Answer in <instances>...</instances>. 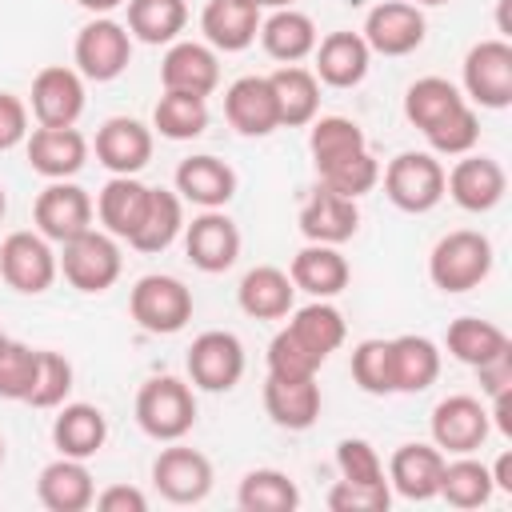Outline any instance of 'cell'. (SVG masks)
Listing matches in <instances>:
<instances>
[{
	"mask_svg": "<svg viewBox=\"0 0 512 512\" xmlns=\"http://www.w3.org/2000/svg\"><path fill=\"white\" fill-rule=\"evenodd\" d=\"M492 240L484 232L472 228H456L448 236L436 240L432 256H428V276L440 292L456 296V292H472L488 280L492 272Z\"/></svg>",
	"mask_w": 512,
	"mask_h": 512,
	"instance_id": "6da1fadb",
	"label": "cell"
},
{
	"mask_svg": "<svg viewBox=\"0 0 512 512\" xmlns=\"http://www.w3.org/2000/svg\"><path fill=\"white\" fill-rule=\"evenodd\" d=\"M136 424L152 440H180L196 424V396L180 376H152L136 392Z\"/></svg>",
	"mask_w": 512,
	"mask_h": 512,
	"instance_id": "7a4b0ae2",
	"label": "cell"
},
{
	"mask_svg": "<svg viewBox=\"0 0 512 512\" xmlns=\"http://www.w3.org/2000/svg\"><path fill=\"white\" fill-rule=\"evenodd\" d=\"M128 312L144 332L172 336L192 320V288L176 276H164V272L140 276L128 292Z\"/></svg>",
	"mask_w": 512,
	"mask_h": 512,
	"instance_id": "3957f363",
	"label": "cell"
},
{
	"mask_svg": "<svg viewBox=\"0 0 512 512\" xmlns=\"http://www.w3.org/2000/svg\"><path fill=\"white\" fill-rule=\"evenodd\" d=\"M56 260H60L64 280L84 296L108 292L120 280V264H124L120 248H116V236L112 232H96V228H88L76 240H68Z\"/></svg>",
	"mask_w": 512,
	"mask_h": 512,
	"instance_id": "277c9868",
	"label": "cell"
},
{
	"mask_svg": "<svg viewBox=\"0 0 512 512\" xmlns=\"http://www.w3.org/2000/svg\"><path fill=\"white\" fill-rule=\"evenodd\" d=\"M384 192L400 212H432L444 200V164L432 152H400L384 168Z\"/></svg>",
	"mask_w": 512,
	"mask_h": 512,
	"instance_id": "5b68a950",
	"label": "cell"
},
{
	"mask_svg": "<svg viewBox=\"0 0 512 512\" xmlns=\"http://www.w3.org/2000/svg\"><path fill=\"white\" fill-rule=\"evenodd\" d=\"M464 100L480 108H508L512 104V44L504 36L480 40L464 56Z\"/></svg>",
	"mask_w": 512,
	"mask_h": 512,
	"instance_id": "8992f818",
	"label": "cell"
},
{
	"mask_svg": "<svg viewBox=\"0 0 512 512\" xmlns=\"http://www.w3.org/2000/svg\"><path fill=\"white\" fill-rule=\"evenodd\" d=\"M60 272V260L52 252V240L40 232H8L0 244V276L8 288L24 296H40L52 288Z\"/></svg>",
	"mask_w": 512,
	"mask_h": 512,
	"instance_id": "52a82bcc",
	"label": "cell"
},
{
	"mask_svg": "<svg viewBox=\"0 0 512 512\" xmlns=\"http://www.w3.org/2000/svg\"><path fill=\"white\" fill-rule=\"evenodd\" d=\"M72 56H76V72L80 76H88L96 84H108V80H116L128 68V60H132V36H128V28L120 20L96 16V20H88L76 32Z\"/></svg>",
	"mask_w": 512,
	"mask_h": 512,
	"instance_id": "ba28073f",
	"label": "cell"
},
{
	"mask_svg": "<svg viewBox=\"0 0 512 512\" xmlns=\"http://www.w3.org/2000/svg\"><path fill=\"white\" fill-rule=\"evenodd\" d=\"M188 380L204 392H228L240 384L244 376V344L236 332L224 328H208L192 340L188 348Z\"/></svg>",
	"mask_w": 512,
	"mask_h": 512,
	"instance_id": "9c48e42d",
	"label": "cell"
},
{
	"mask_svg": "<svg viewBox=\"0 0 512 512\" xmlns=\"http://www.w3.org/2000/svg\"><path fill=\"white\" fill-rule=\"evenodd\" d=\"M92 212H96L92 196L72 180H52L32 204L36 232L48 236L52 244H68L80 232H88L92 228Z\"/></svg>",
	"mask_w": 512,
	"mask_h": 512,
	"instance_id": "30bf717a",
	"label": "cell"
},
{
	"mask_svg": "<svg viewBox=\"0 0 512 512\" xmlns=\"http://www.w3.org/2000/svg\"><path fill=\"white\" fill-rule=\"evenodd\" d=\"M364 44L380 56H408L424 44L428 20L412 0H384L364 16Z\"/></svg>",
	"mask_w": 512,
	"mask_h": 512,
	"instance_id": "8fae6325",
	"label": "cell"
},
{
	"mask_svg": "<svg viewBox=\"0 0 512 512\" xmlns=\"http://www.w3.org/2000/svg\"><path fill=\"white\" fill-rule=\"evenodd\" d=\"M212 480V460L176 440L172 448H160V456L152 460V484L172 504H200L212 492Z\"/></svg>",
	"mask_w": 512,
	"mask_h": 512,
	"instance_id": "7c38bea8",
	"label": "cell"
},
{
	"mask_svg": "<svg viewBox=\"0 0 512 512\" xmlns=\"http://www.w3.org/2000/svg\"><path fill=\"white\" fill-rule=\"evenodd\" d=\"M492 432V420H488V408L468 396V392H456V396H444L436 408H432V444L440 452H452V456H464V452H476Z\"/></svg>",
	"mask_w": 512,
	"mask_h": 512,
	"instance_id": "4fadbf2b",
	"label": "cell"
},
{
	"mask_svg": "<svg viewBox=\"0 0 512 512\" xmlns=\"http://www.w3.org/2000/svg\"><path fill=\"white\" fill-rule=\"evenodd\" d=\"M184 252L192 260V268H200L208 276L228 272L240 256V228L220 208H204L192 224H184Z\"/></svg>",
	"mask_w": 512,
	"mask_h": 512,
	"instance_id": "5bb4252c",
	"label": "cell"
},
{
	"mask_svg": "<svg viewBox=\"0 0 512 512\" xmlns=\"http://www.w3.org/2000/svg\"><path fill=\"white\" fill-rule=\"evenodd\" d=\"M84 112V80L76 68L48 64L32 80V116L44 128H72Z\"/></svg>",
	"mask_w": 512,
	"mask_h": 512,
	"instance_id": "9a60e30c",
	"label": "cell"
},
{
	"mask_svg": "<svg viewBox=\"0 0 512 512\" xmlns=\"http://www.w3.org/2000/svg\"><path fill=\"white\" fill-rule=\"evenodd\" d=\"M444 192L464 208V212H492L504 192H508V176L492 156H472L464 152L452 172H444Z\"/></svg>",
	"mask_w": 512,
	"mask_h": 512,
	"instance_id": "2e32d148",
	"label": "cell"
},
{
	"mask_svg": "<svg viewBox=\"0 0 512 512\" xmlns=\"http://www.w3.org/2000/svg\"><path fill=\"white\" fill-rule=\"evenodd\" d=\"M160 84H164V92L212 96L216 84H220L216 48H208L200 40H172L164 60H160Z\"/></svg>",
	"mask_w": 512,
	"mask_h": 512,
	"instance_id": "e0dca14e",
	"label": "cell"
},
{
	"mask_svg": "<svg viewBox=\"0 0 512 512\" xmlns=\"http://www.w3.org/2000/svg\"><path fill=\"white\" fill-rule=\"evenodd\" d=\"M96 160L112 176H136L152 160V128L132 116H112L96 128Z\"/></svg>",
	"mask_w": 512,
	"mask_h": 512,
	"instance_id": "ac0fdd59",
	"label": "cell"
},
{
	"mask_svg": "<svg viewBox=\"0 0 512 512\" xmlns=\"http://www.w3.org/2000/svg\"><path fill=\"white\" fill-rule=\"evenodd\" d=\"M224 116L240 136H268L280 128L276 92L268 76H240L224 92Z\"/></svg>",
	"mask_w": 512,
	"mask_h": 512,
	"instance_id": "d6986e66",
	"label": "cell"
},
{
	"mask_svg": "<svg viewBox=\"0 0 512 512\" xmlns=\"http://www.w3.org/2000/svg\"><path fill=\"white\" fill-rule=\"evenodd\" d=\"M24 148H28L32 172H40L44 180H68L88 160V140H84V132L76 124L72 128H44L40 124V128L28 132Z\"/></svg>",
	"mask_w": 512,
	"mask_h": 512,
	"instance_id": "ffe728a7",
	"label": "cell"
},
{
	"mask_svg": "<svg viewBox=\"0 0 512 512\" xmlns=\"http://www.w3.org/2000/svg\"><path fill=\"white\" fill-rule=\"evenodd\" d=\"M356 228H360L356 200H348V196L316 184L312 196L300 208V232L308 236V244H336L340 248L344 240L356 236Z\"/></svg>",
	"mask_w": 512,
	"mask_h": 512,
	"instance_id": "44dd1931",
	"label": "cell"
},
{
	"mask_svg": "<svg viewBox=\"0 0 512 512\" xmlns=\"http://www.w3.org/2000/svg\"><path fill=\"white\" fill-rule=\"evenodd\" d=\"M264 412L276 428L304 432L320 416V384L316 376H272L264 380Z\"/></svg>",
	"mask_w": 512,
	"mask_h": 512,
	"instance_id": "7402d4cb",
	"label": "cell"
},
{
	"mask_svg": "<svg viewBox=\"0 0 512 512\" xmlns=\"http://www.w3.org/2000/svg\"><path fill=\"white\" fill-rule=\"evenodd\" d=\"M312 56H316L312 72L328 88H356L372 64V48L364 44L360 32H328L324 40H316Z\"/></svg>",
	"mask_w": 512,
	"mask_h": 512,
	"instance_id": "603a6c76",
	"label": "cell"
},
{
	"mask_svg": "<svg viewBox=\"0 0 512 512\" xmlns=\"http://www.w3.org/2000/svg\"><path fill=\"white\" fill-rule=\"evenodd\" d=\"M36 496H40V504L48 512H84L96 500V484H92V472H88L84 460L60 456V460L40 468Z\"/></svg>",
	"mask_w": 512,
	"mask_h": 512,
	"instance_id": "cb8c5ba5",
	"label": "cell"
},
{
	"mask_svg": "<svg viewBox=\"0 0 512 512\" xmlns=\"http://www.w3.org/2000/svg\"><path fill=\"white\" fill-rule=\"evenodd\" d=\"M444 460L448 456L436 444H400L388 460V484L404 500H432L440 492Z\"/></svg>",
	"mask_w": 512,
	"mask_h": 512,
	"instance_id": "d4e9b609",
	"label": "cell"
},
{
	"mask_svg": "<svg viewBox=\"0 0 512 512\" xmlns=\"http://www.w3.org/2000/svg\"><path fill=\"white\" fill-rule=\"evenodd\" d=\"M288 276H292V284H296L300 292H308L312 300H332V296H340V292L348 288L352 268H348V260L340 256L336 244H308V248H300V252L292 256Z\"/></svg>",
	"mask_w": 512,
	"mask_h": 512,
	"instance_id": "484cf974",
	"label": "cell"
},
{
	"mask_svg": "<svg viewBox=\"0 0 512 512\" xmlns=\"http://www.w3.org/2000/svg\"><path fill=\"white\" fill-rule=\"evenodd\" d=\"M236 300L252 320H284L296 304V284L284 268L256 264V268L244 272V280L236 288Z\"/></svg>",
	"mask_w": 512,
	"mask_h": 512,
	"instance_id": "4316f807",
	"label": "cell"
},
{
	"mask_svg": "<svg viewBox=\"0 0 512 512\" xmlns=\"http://www.w3.org/2000/svg\"><path fill=\"white\" fill-rule=\"evenodd\" d=\"M200 32L216 52H244L260 32V8L248 0H208L200 12Z\"/></svg>",
	"mask_w": 512,
	"mask_h": 512,
	"instance_id": "83f0119b",
	"label": "cell"
},
{
	"mask_svg": "<svg viewBox=\"0 0 512 512\" xmlns=\"http://www.w3.org/2000/svg\"><path fill=\"white\" fill-rule=\"evenodd\" d=\"M176 196L200 208H224L236 196V172L208 152L188 156L176 168Z\"/></svg>",
	"mask_w": 512,
	"mask_h": 512,
	"instance_id": "f1b7e54d",
	"label": "cell"
},
{
	"mask_svg": "<svg viewBox=\"0 0 512 512\" xmlns=\"http://www.w3.org/2000/svg\"><path fill=\"white\" fill-rule=\"evenodd\" d=\"M256 36H260L264 52L272 60H280V64H296V60L312 56V48L320 40L312 16L300 12V8H272V16L260 20V32Z\"/></svg>",
	"mask_w": 512,
	"mask_h": 512,
	"instance_id": "f546056e",
	"label": "cell"
},
{
	"mask_svg": "<svg viewBox=\"0 0 512 512\" xmlns=\"http://www.w3.org/2000/svg\"><path fill=\"white\" fill-rule=\"evenodd\" d=\"M268 80H272V92H276L280 128H300V124L316 120V108H320V80H316V72H308L300 64H280Z\"/></svg>",
	"mask_w": 512,
	"mask_h": 512,
	"instance_id": "4dcf8cb0",
	"label": "cell"
},
{
	"mask_svg": "<svg viewBox=\"0 0 512 512\" xmlns=\"http://www.w3.org/2000/svg\"><path fill=\"white\" fill-rule=\"evenodd\" d=\"M108 440V420L96 404H64L56 424H52V444L60 448V456H76L88 460L104 448Z\"/></svg>",
	"mask_w": 512,
	"mask_h": 512,
	"instance_id": "1f68e13d",
	"label": "cell"
},
{
	"mask_svg": "<svg viewBox=\"0 0 512 512\" xmlns=\"http://www.w3.org/2000/svg\"><path fill=\"white\" fill-rule=\"evenodd\" d=\"M148 192H152V188L140 184L136 176H112V180L100 188V196H96V216H100L104 232L128 240V236L136 232L144 208H148Z\"/></svg>",
	"mask_w": 512,
	"mask_h": 512,
	"instance_id": "d6a6232c",
	"label": "cell"
},
{
	"mask_svg": "<svg viewBox=\"0 0 512 512\" xmlns=\"http://www.w3.org/2000/svg\"><path fill=\"white\" fill-rule=\"evenodd\" d=\"M180 232H184V200L168 188H152L148 208H144L136 232L128 236V244L136 252H164Z\"/></svg>",
	"mask_w": 512,
	"mask_h": 512,
	"instance_id": "836d02e7",
	"label": "cell"
},
{
	"mask_svg": "<svg viewBox=\"0 0 512 512\" xmlns=\"http://www.w3.org/2000/svg\"><path fill=\"white\" fill-rule=\"evenodd\" d=\"M392 344V380H396V392H424L436 384L440 376V348L428 340V336H396L388 340Z\"/></svg>",
	"mask_w": 512,
	"mask_h": 512,
	"instance_id": "e575fe53",
	"label": "cell"
},
{
	"mask_svg": "<svg viewBox=\"0 0 512 512\" xmlns=\"http://www.w3.org/2000/svg\"><path fill=\"white\" fill-rule=\"evenodd\" d=\"M444 344L468 368H476V364H484V360H492V356H500V352L512 348L508 332L496 328L492 320H480V316H456L448 324V332H444Z\"/></svg>",
	"mask_w": 512,
	"mask_h": 512,
	"instance_id": "d590c367",
	"label": "cell"
},
{
	"mask_svg": "<svg viewBox=\"0 0 512 512\" xmlns=\"http://www.w3.org/2000/svg\"><path fill=\"white\" fill-rule=\"evenodd\" d=\"M492 492H496L492 472H488V464H480L472 452H464V456H456V460H444L440 492H436V496H444L452 508H480V504L492 500Z\"/></svg>",
	"mask_w": 512,
	"mask_h": 512,
	"instance_id": "8d00e7d4",
	"label": "cell"
},
{
	"mask_svg": "<svg viewBox=\"0 0 512 512\" xmlns=\"http://www.w3.org/2000/svg\"><path fill=\"white\" fill-rule=\"evenodd\" d=\"M188 24L184 0H128V36L144 44H172Z\"/></svg>",
	"mask_w": 512,
	"mask_h": 512,
	"instance_id": "74e56055",
	"label": "cell"
},
{
	"mask_svg": "<svg viewBox=\"0 0 512 512\" xmlns=\"http://www.w3.org/2000/svg\"><path fill=\"white\" fill-rule=\"evenodd\" d=\"M464 104V92L452 84V80H444V76H420L416 84H408V92H404V116H408V124L412 128H420V132H428L432 124H440L448 112H456Z\"/></svg>",
	"mask_w": 512,
	"mask_h": 512,
	"instance_id": "f35d334b",
	"label": "cell"
},
{
	"mask_svg": "<svg viewBox=\"0 0 512 512\" xmlns=\"http://www.w3.org/2000/svg\"><path fill=\"white\" fill-rule=\"evenodd\" d=\"M364 148H368L364 128L348 116H320L308 132V152H312L316 172H324V168H332V164H340V160H348Z\"/></svg>",
	"mask_w": 512,
	"mask_h": 512,
	"instance_id": "ab89813d",
	"label": "cell"
},
{
	"mask_svg": "<svg viewBox=\"0 0 512 512\" xmlns=\"http://www.w3.org/2000/svg\"><path fill=\"white\" fill-rule=\"evenodd\" d=\"M236 504L244 512H292L300 504V488L280 468H252L236 488Z\"/></svg>",
	"mask_w": 512,
	"mask_h": 512,
	"instance_id": "60d3db41",
	"label": "cell"
},
{
	"mask_svg": "<svg viewBox=\"0 0 512 512\" xmlns=\"http://www.w3.org/2000/svg\"><path fill=\"white\" fill-rule=\"evenodd\" d=\"M152 128L168 140H192L208 128V96L192 92H164L152 108Z\"/></svg>",
	"mask_w": 512,
	"mask_h": 512,
	"instance_id": "b9f144b4",
	"label": "cell"
},
{
	"mask_svg": "<svg viewBox=\"0 0 512 512\" xmlns=\"http://www.w3.org/2000/svg\"><path fill=\"white\" fill-rule=\"evenodd\" d=\"M288 328H292L316 356H324V360H328V352H336V348L344 344V332H348L340 308H332L328 300H312V304H304V308H292Z\"/></svg>",
	"mask_w": 512,
	"mask_h": 512,
	"instance_id": "7bdbcfd3",
	"label": "cell"
},
{
	"mask_svg": "<svg viewBox=\"0 0 512 512\" xmlns=\"http://www.w3.org/2000/svg\"><path fill=\"white\" fill-rule=\"evenodd\" d=\"M68 392H72V364L52 348H36V372L24 400L32 408H60Z\"/></svg>",
	"mask_w": 512,
	"mask_h": 512,
	"instance_id": "ee69618b",
	"label": "cell"
},
{
	"mask_svg": "<svg viewBox=\"0 0 512 512\" xmlns=\"http://www.w3.org/2000/svg\"><path fill=\"white\" fill-rule=\"evenodd\" d=\"M352 380L368 396H392L396 392V380H392V344L388 340H360L352 348Z\"/></svg>",
	"mask_w": 512,
	"mask_h": 512,
	"instance_id": "f6af8a7d",
	"label": "cell"
},
{
	"mask_svg": "<svg viewBox=\"0 0 512 512\" xmlns=\"http://www.w3.org/2000/svg\"><path fill=\"white\" fill-rule=\"evenodd\" d=\"M424 140L432 144L436 156H464V152H472L476 140H480V116H476V108L464 100L456 112H448L440 124H432L424 132Z\"/></svg>",
	"mask_w": 512,
	"mask_h": 512,
	"instance_id": "bcb514c9",
	"label": "cell"
},
{
	"mask_svg": "<svg viewBox=\"0 0 512 512\" xmlns=\"http://www.w3.org/2000/svg\"><path fill=\"white\" fill-rule=\"evenodd\" d=\"M376 180H380V164H376V156L368 148L320 172V184L332 188V192H340V196H348V200H360L364 192H372Z\"/></svg>",
	"mask_w": 512,
	"mask_h": 512,
	"instance_id": "7dc6e473",
	"label": "cell"
},
{
	"mask_svg": "<svg viewBox=\"0 0 512 512\" xmlns=\"http://www.w3.org/2000/svg\"><path fill=\"white\" fill-rule=\"evenodd\" d=\"M320 364H324V356H316L288 324L268 344V372L272 376H316Z\"/></svg>",
	"mask_w": 512,
	"mask_h": 512,
	"instance_id": "c3c4849f",
	"label": "cell"
},
{
	"mask_svg": "<svg viewBox=\"0 0 512 512\" xmlns=\"http://www.w3.org/2000/svg\"><path fill=\"white\" fill-rule=\"evenodd\" d=\"M36 372V348L20 340H4L0 348V400H24Z\"/></svg>",
	"mask_w": 512,
	"mask_h": 512,
	"instance_id": "681fc988",
	"label": "cell"
},
{
	"mask_svg": "<svg viewBox=\"0 0 512 512\" xmlns=\"http://www.w3.org/2000/svg\"><path fill=\"white\" fill-rule=\"evenodd\" d=\"M336 468H340V480H352V484H388L376 448L360 436H348L336 444Z\"/></svg>",
	"mask_w": 512,
	"mask_h": 512,
	"instance_id": "f907efd6",
	"label": "cell"
},
{
	"mask_svg": "<svg viewBox=\"0 0 512 512\" xmlns=\"http://www.w3.org/2000/svg\"><path fill=\"white\" fill-rule=\"evenodd\" d=\"M392 504V488L388 484H352V480H336L328 488V508L332 512H384Z\"/></svg>",
	"mask_w": 512,
	"mask_h": 512,
	"instance_id": "816d5d0a",
	"label": "cell"
},
{
	"mask_svg": "<svg viewBox=\"0 0 512 512\" xmlns=\"http://www.w3.org/2000/svg\"><path fill=\"white\" fill-rule=\"evenodd\" d=\"M28 140V104L12 92H0V152Z\"/></svg>",
	"mask_w": 512,
	"mask_h": 512,
	"instance_id": "f5cc1de1",
	"label": "cell"
},
{
	"mask_svg": "<svg viewBox=\"0 0 512 512\" xmlns=\"http://www.w3.org/2000/svg\"><path fill=\"white\" fill-rule=\"evenodd\" d=\"M92 504L100 512H148V496L132 484H108L104 492H96Z\"/></svg>",
	"mask_w": 512,
	"mask_h": 512,
	"instance_id": "db71d44e",
	"label": "cell"
},
{
	"mask_svg": "<svg viewBox=\"0 0 512 512\" xmlns=\"http://www.w3.org/2000/svg\"><path fill=\"white\" fill-rule=\"evenodd\" d=\"M476 376H480V392L484 396L508 392L512 388V348L500 352V356H492V360H484V364H476Z\"/></svg>",
	"mask_w": 512,
	"mask_h": 512,
	"instance_id": "11a10c76",
	"label": "cell"
},
{
	"mask_svg": "<svg viewBox=\"0 0 512 512\" xmlns=\"http://www.w3.org/2000/svg\"><path fill=\"white\" fill-rule=\"evenodd\" d=\"M488 420L500 428V436H512V388L492 396V408H488Z\"/></svg>",
	"mask_w": 512,
	"mask_h": 512,
	"instance_id": "9f6ffc18",
	"label": "cell"
},
{
	"mask_svg": "<svg viewBox=\"0 0 512 512\" xmlns=\"http://www.w3.org/2000/svg\"><path fill=\"white\" fill-rule=\"evenodd\" d=\"M488 472H492V484H496L500 492H512V452H500Z\"/></svg>",
	"mask_w": 512,
	"mask_h": 512,
	"instance_id": "6f0895ef",
	"label": "cell"
},
{
	"mask_svg": "<svg viewBox=\"0 0 512 512\" xmlns=\"http://www.w3.org/2000/svg\"><path fill=\"white\" fill-rule=\"evenodd\" d=\"M80 8H88V12H96V16H108L112 8H120V4H128V0H76Z\"/></svg>",
	"mask_w": 512,
	"mask_h": 512,
	"instance_id": "680465c9",
	"label": "cell"
},
{
	"mask_svg": "<svg viewBox=\"0 0 512 512\" xmlns=\"http://www.w3.org/2000/svg\"><path fill=\"white\" fill-rule=\"evenodd\" d=\"M248 4H256V8L264 12V8H292L296 0H248Z\"/></svg>",
	"mask_w": 512,
	"mask_h": 512,
	"instance_id": "91938a15",
	"label": "cell"
},
{
	"mask_svg": "<svg viewBox=\"0 0 512 512\" xmlns=\"http://www.w3.org/2000/svg\"><path fill=\"white\" fill-rule=\"evenodd\" d=\"M4 212H8V196H4V188H0V220H4Z\"/></svg>",
	"mask_w": 512,
	"mask_h": 512,
	"instance_id": "94428289",
	"label": "cell"
},
{
	"mask_svg": "<svg viewBox=\"0 0 512 512\" xmlns=\"http://www.w3.org/2000/svg\"><path fill=\"white\" fill-rule=\"evenodd\" d=\"M412 4H432L436 8V4H448V0H412Z\"/></svg>",
	"mask_w": 512,
	"mask_h": 512,
	"instance_id": "6125c7cd",
	"label": "cell"
},
{
	"mask_svg": "<svg viewBox=\"0 0 512 512\" xmlns=\"http://www.w3.org/2000/svg\"><path fill=\"white\" fill-rule=\"evenodd\" d=\"M0 464H4V440H0Z\"/></svg>",
	"mask_w": 512,
	"mask_h": 512,
	"instance_id": "be15d7a7",
	"label": "cell"
},
{
	"mask_svg": "<svg viewBox=\"0 0 512 512\" xmlns=\"http://www.w3.org/2000/svg\"><path fill=\"white\" fill-rule=\"evenodd\" d=\"M4 340H8V336H4V332H0V348H4Z\"/></svg>",
	"mask_w": 512,
	"mask_h": 512,
	"instance_id": "e7e4bbea",
	"label": "cell"
}]
</instances>
